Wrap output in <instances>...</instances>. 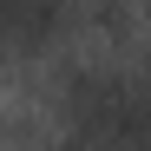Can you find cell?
<instances>
[{
	"label": "cell",
	"mask_w": 151,
	"mask_h": 151,
	"mask_svg": "<svg viewBox=\"0 0 151 151\" xmlns=\"http://www.w3.org/2000/svg\"><path fill=\"white\" fill-rule=\"evenodd\" d=\"M145 92H151V66H145Z\"/></svg>",
	"instance_id": "277c9868"
},
{
	"label": "cell",
	"mask_w": 151,
	"mask_h": 151,
	"mask_svg": "<svg viewBox=\"0 0 151 151\" xmlns=\"http://www.w3.org/2000/svg\"><path fill=\"white\" fill-rule=\"evenodd\" d=\"M145 151H151V145H145Z\"/></svg>",
	"instance_id": "5b68a950"
},
{
	"label": "cell",
	"mask_w": 151,
	"mask_h": 151,
	"mask_svg": "<svg viewBox=\"0 0 151 151\" xmlns=\"http://www.w3.org/2000/svg\"><path fill=\"white\" fill-rule=\"evenodd\" d=\"M53 151H92V145H86V138H66V145H53Z\"/></svg>",
	"instance_id": "3957f363"
},
{
	"label": "cell",
	"mask_w": 151,
	"mask_h": 151,
	"mask_svg": "<svg viewBox=\"0 0 151 151\" xmlns=\"http://www.w3.org/2000/svg\"><path fill=\"white\" fill-rule=\"evenodd\" d=\"M59 105H66L72 132L86 145H112V151H145L151 145V92L125 86L118 72H72Z\"/></svg>",
	"instance_id": "6da1fadb"
},
{
	"label": "cell",
	"mask_w": 151,
	"mask_h": 151,
	"mask_svg": "<svg viewBox=\"0 0 151 151\" xmlns=\"http://www.w3.org/2000/svg\"><path fill=\"white\" fill-rule=\"evenodd\" d=\"M66 27V0H0V53H33Z\"/></svg>",
	"instance_id": "7a4b0ae2"
}]
</instances>
